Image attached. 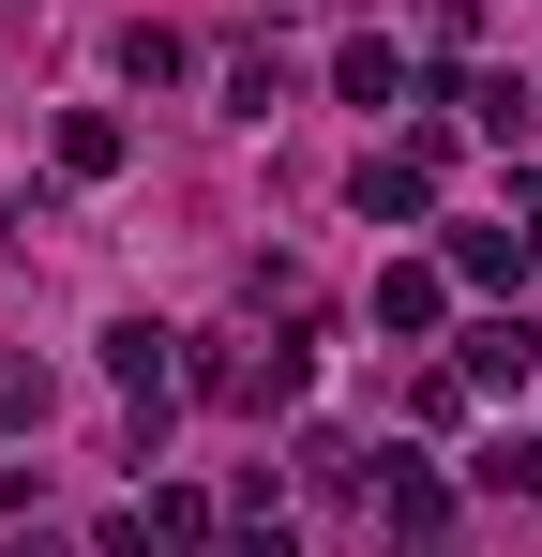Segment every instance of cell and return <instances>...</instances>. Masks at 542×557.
<instances>
[{"instance_id": "6da1fadb", "label": "cell", "mask_w": 542, "mask_h": 557, "mask_svg": "<svg viewBox=\"0 0 542 557\" xmlns=\"http://www.w3.org/2000/svg\"><path fill=\"white\" fill-rule=\"evenodd\" d=\"M361 211H377V226H407V211H422V196H438V136H407V151H377V166H361Z\"/></svg>"}, {"instance_id": "7a4b0ae2", "label": "cell", "mask_w": 542, "mask_h": 557, "mask_svg": "<svg viewBox=\"0 0 542 557\" xmlns=\"http://www.w3.org/2000/svg\"><path fill=\"white\" fill-rule=\"evenodd\" d=\"M377 528H392V543H438V528H452V482L392 453V482H377Z\"/></svg>"}, {"instance_id": "3957f363", "label": "cell", "mask_w": 542, "mask_h": 557, "mask_svg": "<svg viewBox=\"0 0 542 557\" xmlns=\"http://www.w3.org/2000/svg\"><path fill=\"white\" fill-rule=\"evenodd\" d=\"M513 376H542V317H482L467 332V392H513Z\"/></svg>"}, {"instance_id": "277c9868", "label": "cell", "mask_w": 542, "mask_h": 557, "mask_svg": "<svg viewBox=\"0 0 542 557\" xmlns=\"http://www.w3.org/2000/svg\"><path fill=\"white\" fill-rule=\"evenodd\" d=\"M452 272H467V286H513V272H542V242H528V226H452Z\"/></svg>"}, {"instance_id": "5b68a950", "label": "cell", "mask_w": 542, "mask_h": 557, "mask_svg": "<svg viewBox=\"0 0 542 557\" xmlns=\"http://www.w3.org/2000/svg\"><path fill=\"white\" fill-rule=\"evenodd\" d=\"M167 347H181V332H151V317H121V332H106V376H121V392H151V407H167Z\"/></svg>"}, {"instance_id": "8992f818", "label": "cell", "mask_w": 542, "mask_h": 557, "mask_svg": "<svg viewBox=\"0 0 542 557\" xmlns=\"http://www.w3.org/2000/svg\"><path fill=\"white\" fill-rule=\"evenodd\" d=\"M332 91H347V106H407V46H377V30L332 46Z\"/></svg>"}, {"instance_id": "52a82bcc", "label": "cell", "mask_w": 542, "mask_h": 557, "mask_svg": "<svg viewBox=\"0 0 542 557\" xmlns=\"http://www.w3.org/2000/svg\"><path fill=\"white\" fill-rule=\"evenodd\" d=\"M438 301L452 286L422 272V257H392V272H377V332H438Z\"/></svg>"}, {"instance_id": "ba28073f", "label": "cell", "mask_w": 542, "mask_h": 557, "mask_svg": "<svg viewBox=\"0 0 542 557\" xmlns=\"http://www.w3.org/2000/svg\"><path fill=\"white\" fill-rule=\"evenodd\" d=\"M61 166H76V182H106V166H121V121H106V106H76V121H61Z\"/></svg>"}, {"instance_id": "9c48e42d", "label": "cell", "mask_w": 542, "mask_h": 557, "mask_svg": "<svg viewBox=\"0 0 542 557\" xmlns=\"http://www.w3.org/2000/svg\"><path fill=\"white\" fill-rule=\"evenodd\" d=\"M226 106H242V121H271V106H286V61H271V46H242V61H226Z\"/></svg>"}, {"instance_id": "30bf717a", "label": "cell", "mask_w": 542, "mask_h": 557, "mask_svg": "<svg viewBox=\"0 0 542 557\" xmlns=\"http://www.w3.org/2000/svg\"><path fill=\"white\" fill-rule=\"evenodd\" d=\"M136 528H151V557H167V543H196V528H211V497H196V482H167V497H151Z\"/></svg>"}, {"instance_id": "8fae6325", "label": "cell", "mask_w": 542, "mask_h": 557, "mask_svg": "<svg viewBox=\"0 0 542 557\" xmlns=\"http://www.w3.org/2000/svg\"><path fill=\"white\" fill-rule=\"evenodd\" d=\"M482 482L497 497H542V437H482Z\"/></svg>"}, {"instance_id": "7c38bea8", "label": "cell", "mask_w": 542, "mask_h": 557, "mask_svg": "<svg viewBox=\"0 0 542 557\" xmlns=\"http://www.w3.org/2000/svg\"><path fill=\"white\" fill-rule=\"evenodd\" d=\"M0 422H46V362H0Z\"/></svg>"}, {"instance_id": "4fadbf2b", "label": "cell", "mask_w": 542, "mask_h": 557, "mask_svg": "<svg viewBox=\"0 0 542 557\" xmlns=\"http://www.w3.org/2000/svg\"><path fill=\"white\" fill-rule=\"evenodd\" d=\"M226 557H286V528H271V497H242V543Z\"/></svg>"}, {"instance_id": "5bb4252c", "label": "cell", "mask_w": 542, "mask_h": 557, "mask_svg": "<svg viewBox=\"0 0 542 557\" xmlns=\"http://www.w3.org/2000/svg\"><path fill=\"white\" fill-rule=\"evenodd\" d=\"M15 557H76V543H15Z\"/></svg>"}]
</instances>
